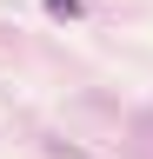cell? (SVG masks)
<instances>
[{
    "mask_svg": "<svg viewBox=\"0 0 153 159\" xmlns=\"http://www.w3.org/2000/svg\"><path fill=\"white\" fill-rule=\"evenodd\" d=\"M47 13L53 20H80V0H47Z\"/></svg>",
    "mask_w": 153,
    "mask_h": 159,
    "instance_id": "1",
    "label": "cell"
}]
</instances>
